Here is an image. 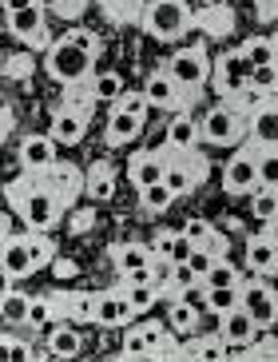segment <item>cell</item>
<instances>
[{
	"label": "cell",
	"mask_w": 278,
	"mask_h": 362,
	"mask_svg": "<svg viewBox=\"0 0 278 362\" xmlns=\"http://www.w3.org/2000/svg\"><path fill=\"white\" fill-rule=\"evenodd\" d=\"M159 263L151 267H135V271H119V287H139V283H159Z\"/></svg>",
	"instance_id": "obj_39"
},
{
	"label": "cell",
	"mask_w": 278,
	"mask_h": 362,
	"mask_svg": "<svg viewBox=\"0 0 278 362\" xmlns=\"http://www.w3.org/2000/svg\"><path fill=\"white\" fill-rule=\"evenodd\" d=\"M8 195H12V207L24 215V227H32V231L56 227V219H60V211H64V199H60L56 192H48L36 175H24L20 183H12Z\"/></svg>",
	"instance_id": "obj_1"
},
{
	"label": "cell",
	"mask_w": 278,
	"mask_h": 362,
	"mask_svg": "<svg viewBox=\"0 0 278 362\" xmlns=\"http://www.w3.org/2000/svg\"><path fill=\"white\" fill-rule=\"evenodd\" d=\"M92 92H96V100H104V104H116L128 88H123V80H119V72H99L96 84H92Z\"/></svg>",
	"instance_id": "obj_31"
},
{
	"label": "cell",
	"mask_w": 278,
	"mask_h": 362,
	"mask_svg": "<svg viewBox=\"0 0 278 362\" xmlns=\"http://www.w3.org/2000/svg\"><path fill=\"white\" fill-rule=\"evenodd\" d=\"M139 195H143V207H147V211H155V215L167 211V207L175 203V192L167 187V183H151V187H143Z\"/></svg>",
	"instance_id": "obj_34"
},
{
	"label": "cell",
	"mask_w": 278,
	"mask_h": 362,
	"mask_svg": "<svg viewBox=\"0 0 278 362\" xmlns=\"http://www.w3.org/2000/svg\"><path fill=\"white\" fill-rule=\"evenodd\" d=\"M167 72L175 76V84L183 88V96H195L199 88L207 84V76H211V64H207L203 48H179V52L167 60Z\"/></svg>",
	"instance_id": "obj_6"
},
{
	"label": "cell",
	"mask_w": 278,
	"mask_h": 362,
	"mask_svg": "<svg viewBox=\"0 0 278 362\" xmlns=\"http://www.w3.org/2000/svg\"><path fill=\"white\" fill-rule=\"evenodd\" d=\"M111 4H119V0H111Z\"/></svg>",
	"instance_id": "obj_56"
},
{
	"label": "cell",
	"mask_w": 278,
	"mask_h": 362,
	"mask_svg": "<svg viewBox=\"0 0 278 362\" xmlns=\"http://www.w3.org/2000/svg\"><path fill=\"white\" fill-rule=\"evenodd\" d=\"M203 144V132H199V124L187 116H175L171 124H167V148L175 151V156H183V151H195Z\"/></svg>",
	"instance_id": "obj_19"
},
{
	"label": "cell",
	"mask_w": 278,
	"mask_h": 362,
	"mask_svg": "<svg viewBox=\"0 0 278 362\" xmlns=\"http://www.w3.org/2000/svg\"><path fill=\"white\" fill-rule=\"evenodd\" d=\"M270 358H278V339H270Z\"/></svg>",
	"instance_id": "obj_54"
},
{
	"label": "cell",
	"mask_w": 278,
	"mask_h": 362,
	"mask_svg": "<svg viewBox=\"0 0 278 362\" xmlns=\"http://www.w3.org/2000/svg\"><path fill=\"white\" fill-rule=\"evenodd\" d=\"M119 358H151V346H147V339H143V330H139V327H128V330H123Z\"/></svg>",
	"instance_id": "obj_33"
},
{
	"label": "cell",
	"mask_w": 278,
	"mask_h": 362,
	"mask_svg": "<svg viewBox=\"0 0 278 362\" xmlns=\"http://www.w3.org/2000/svg\"><path fill=\"white\" fill-rule=\"evenodd\" d=\"M167 283H171L175 291H187V287H195V283H203V279L195 275V267L191 263H167Z\"/></svg>",
	"instance_id": "obj_37"
},
{
	"label": "cell",
	"mask_w": 278,
	"mask_h": 362,
	"mask_svg": "<svg viewBox=\"0 0 278 362\" xmlns=\"http://www.w3.org/2000/svg\"><path fill=\"white\" fill-rule=\"evenodd\" d=\"M183 358H226L223 334H195V339L183 346Z\"/></svg>",
	"instance_id": "obj_25"
},
{
	"label": "cell",
	"mask_w": 278,
	"mask_h": 362,
	"mask_svg": "<svg viewBox=\"0 0 278 362\" xmlns=\"http://www.w3.org/2000/svg\"><path fill=\"white\" fill-rule=\"evenodd\" d=\"M246 136L255 148H278V104H262L246 116Z\"/></svg>",
	"instance_id": "obj_14"
},
{
	"label": "cell",
	"mask_w": 278,
	"mask_h": 362,
	"mask_svg": "<svg viewBox=\"0 0 278 362\" xmlns=\"http://www.w3.org/2000/svg\"><path fill=\"white\" fill-rule=\"evenodd\" d=\"M92 319H96V295L80 291L72 298V322H92Z\"/></svg>",
	"instance_id": "obj_41"
},
{
	"label": "cell",
	"mask_w": 278,
	"mask_h": 362,
	"mask_svg": "<svg viewBox=\"0 0 278 362\" xmlns=\"http://www.w3.org/2000/svg\"><path fill=\"white\" fill-rule=\"evenodd\" d=\"M44 342H48L52 358H75V354H80V346H84L80 330L68 327V322H56V327L48 330V334H44Z\"/></svg>",
	"instance_id": "obj_21"
},
{
	"label": "cell",
	"mask_w": 278,
	"mask_h": 362,
	"mask_svg": "<svg viewBox=\"0 0 278 362\" xmlns=\"http://www.w3.org/2000/svg\"><path fill=\"white\" fill-rule=\"evenodd\" d=\"M84 4H87V0H60L56 16H68V21H72V16H80V12H84Z\"/></svg>",
	"instance_id": "obj_49"
},
{
	"label": "cell",
	"mask_w": 278,
	"mask_h": 362,
	"mask_svg": "<svg viewBox=\"0 0 278 362\" xmlns=\"http://www.w3.org/2000/svg\"><path fill=\"white\" fill-rule=\"evenodd\" d=\"M250 319L258 322V330H270L278 322V291H270L267 298H258L255 307H250Z\"/></svg>",
	"instance_id": "obj_35"
},
{
	"label": "cell",
	"mask_w": 278,
	"mask_h": 362,
	"mask_svg": "<svg viewBox=\"0 0 278 362\" xmlns=\"http://www.w3.org/2000/svg\"><path fill=\"white\" fill-rule=\"evenodd\" d=\"M143 4H147V0H143Z\"/></svg>",
	"instance_id": "obj_57"
},
{
	"label": "cell",
	"mask_w": 278,
	"mask_h": 362,
	"mask_svg": "<svg viewBox=\"0 0 278 362\" xmlns=\"http://www.w3.org/2000/svg\"><path fill=\"white\" fill-rule=\"evenodd\" d=\"M226 247H231V243H226V235H223V231H214L211 239H207V251H211V255H219V259L226 255Z\"/></svg>",
	"instance_id": "obj_50"
},
{
	"label": "cell",
	"mask_w": 278,
	"mask_h": 362,
	"mask_svg": "<svg viewBox=\"0 0 278 362\" xmlns=\"http://www.w3.org/2000/svg\"><path fill=\"white\" fill-rule=\"evenodd\" d=\"M56 148H60V144H56L52 136H40V132H36V136H24L20 148H16L20 171H24V175H44L52 163H60V160H56Z\"/></svg>",
	"instance_id": "obj_10"
},
{
	"label": "cell",
	"mask_w": 278,
	"mask_h": 362,
	"mask_svg": "<svg viewBox=\"0 0 278 362\" xmlns=\"http://www.w3.org/2000/svg\"><path fill=\"white\" fill-rule=\"evenodd\" d=\"M207 287H238L243 283V267H235L231 259H214V267H211V275L203 279Z\"/></svg>",
	"instance_id": "obj_29"
},
{
	"label": "cell",
	"mask_w": 278,
	"mask_h": 362,
	"mask_svg": "<svg viewBox=\"0 0 278 362\" xmlns=\"http://www.w3.org/2000/svg\"><path fill=\"white\" fill-rule=\"evenodd\" d=\"M0 271H4V287L24 283L28 275H36L32 247H28V231H12V215H4V243H0Z\"/></svg>",
	"instance_id": "obj_4"
},
{
	"label": "cell",
	"mask_w": 278,
	"mask_h": 362,
	"mask_svg": "<svg viewBox=\"0 0 278 362\" xmlns=\"http://www.w3.org/2000/svg\"><path fill=\"white\" fill-rule=\"evenodd\" d=\"M111 259H116V271H135V267H151L159 263L155 259V251L143 243H116L111 247Z\"/></svg>",
	"instance_id": "obj_23"
},
{
	"label": "cell",
	"mask_w": 278,
	"mask_h": 362,
	"mask_svg": "<svg viewBox=\"0 0 278 362\" xmlns=\"http://www.w3.org/2000/svg\"><path fill=\"white\" fill-rule=\"evenodd\" d=\"M123 291H128L135 315H147V310L163 298V283H139V287H123Z\"/></svg>",
	"instance_id": "obj_30"
},
{
	"label": "cell",
	"mask_w": 278,
	"mask_h": 362,
	"mask_svg": "<svg viewBox=\"0 0 278 362\" xmlns=\"http://www.w3.org/2000/svg\"><path fill=\"white\" fill-rule=\"evenodd\" d=\"M68 40H72V44H80L84 52L99 56V36H96V33H87V28H72V33H68Z\"/></svg>",
	"instance_id": "obj_46"
},
{
	"label": "cell",
	"mask_w": 278,
	"mask_h": 362,
	"mask_svg": "<svg viewBox=\"0 0 278 362\" xmlns=\"http://www.w3.org/2000/svg\"><path fill=\"white\" fill-rule=\"evenodd\" d=\"M179 298L187 303V307H195V310H199L203 319H211V287H207V283H195V287H187Z\"/></svg>",
	"instance_id": "obj_38"
},
{
	"label": "cell",
	"mask_w": 278,
	"mask_h": 362,
	"mask_svg": "<svg viewBox=\"0 0 278 362\" xmlns=\"http://www.w3.org/2000/svg\"><path fill=\"white\" fill-rule=\"evenodd\" d=\"M111 107H119V112H131V116H147L151 100L143 96V88H139V92H123V96H119Z\"/></svg>",
	"instance_id": "obj_40"
},
{
	"label": "cell",
	"mask_w": 278,
	"mask_h": 362,
	"mask_svg": "<svg viewBox=\"0 0 278 362\" xmlns=\"http://www.w3.org/2000/svg\"><path fill=\"white\" fill-rule=\"evenodd\" d=\"M36 180H40L44 187H48V192H56L64 203L72 199V195L80 192V187H84V175H80V171H75L72 163H52V168L44 171V175H36Z\"/></svg>",
	"instance_id": "obj_17"
},
{
	"label": "cell",
	"mask_w": 278,
	"mask_h": 362,
	"mask_svg": "<svg viewBox=\"0 0 278 362\" xmlns=\"http://www.w3.org/2000/svg\"><path fill=\"white\" fill-rule=\"evenodd\" d=\"M199 132H203V144H211V148H235L246 139V119L238 107L219 104L199 119Z\"/></svg>",
	"instance_id": "obj_5"
},
{
	"label": "cell",
	"mask_w": 278,
	"mask_h": 362,
	"mask_svg": "<svg viewBox=\"0 0 278 362\" xmlns=\"http://www.w3.org/2000/svg\"><path fill=\"white\" fill-rule=\"evenodd\" d=\"M84 136H87V112H80L75 104H64L52 116V139L60 148H75V144H84Z\"/></svg>",
	"instance_id": "obj_12"
},
{
	"label": "cell",
	"mask_w": 278,
	"mask_h": 362,
	"mask_svg": "<svg viewBox=\"0 0 278 362\" xmlns=\"http://www.w3.org/2000/svg\"><path fill=\"white\" fill-rule=\"evenodd\" d=\"M235 307H243V283L238 287H211V315H226Z\"/></svg>",
	"instance_id": "obj_32"
},
{
	"label": "cell",
	"mask_w": 278,
	"mask_h": 362,
	"mask_svg": "<svg viewBox=\"0 0 278 362\" xmlns=\"http://www.w3.org/2000/svg\"><path fill=\"white\" fill-rule=\"evenodd\" d=\"M143 96L151 100V107L175 112V107L183 104V88L175 84V76L167 72V68H159V72H151L147 80H143Z\"/></svg>",
	"instance_id": "obj_13"
},
{
	"label": "cell",
	"mask_w": 278,
	"mask_h": 362,
	"mask_svg": "<svg viewBox=\"0 0 278 362\" xmlns=\"http://www.w3.org/2000/svg\"><path fill=\"white\" fill-rule=\"evenodd\" d=\"M36 4H40L44 12H56V8H60V0H36Z\"/></svg>",
	"instance_id": "obj_53"
},
{
	"label": "cell",
	"mask_w": 278,
	"mask_h": 362,
	"mask_svg": "<svg viewBox=\"0 0 278 362\" xmlns=\"http://www.w3.org/2000/svg\"><path fill=\"white\" fill-rule=\"evenodd\" d=\"M191 251H195V243H191V239H187V235H183V231H175V243H171V259H167V263H187V259H191Z\"/></svg>",
	"instance_id": "obj_47"
},
{
	"label": "cell",
	"mask_w": 278,
	"mask_h": 362,
	"mask_svg": "<svg viewBox=\"0 0 278 362\" xmlns=\"http://www.w3.org/2000/svg\"><path fill=\"white\" fill-rule=\"evenodd\" d=\"M223 187L231 195H250L258 187V148L246 144L231 156V163L223 168Z\"/></svg>",
	"instance_id": "obj_7"
},
{
	"label": "cell",
	"mask_w": 278,
	"mask_h": 362,
	"mask_svg": "<svg viewBox=\"0 0 278 362\" xmlns=\"http://www.w3.org/2000/svg\"><path fill=\"white\" fill-rule=\"evenodd\" d=\"M128 175H131V183H135L139 192H143V187H151V183H163V175H167V160L155 156V151H139V156H131Z\"/></svg>",
	"instance_id": "obj_16"
},
{
	"label": "cell",
	"mask_w": 278,
	"mask_h": 362,
	"mask_svg": "<svg viewBox=\"0 0 278 362\" xmlns=\"http://www.w3.org/2000/svg\"><path fill=\"white\" fill-rule=\"evenodd\" d=\"M139 28L151 36V40H179L187 28H191V8L183 0H147L143 12H139Z\"/></svg>",
	"instance_id": "obj_3"
},
{
	"label": "cell",
	"mask_w": 278,
	"mask_h": 362,
	"mask_svg": "<svg viewBox=\"0 0 278 362\" xmlns=\"http://www.w3.org/2000/svg\"><path fill=\"white\" fill-rule=\"evenodd\" d=\"M36 0H4V16H8V12H20V8H32Z\"/></svg>",
	"instance_id": "obj_51"
},
{
	"label": "cell",
	"mask_w": 278,
	"mask_h": 362,
	"mask_svg": "<svg viewBox=\"0 0 278 362\" xmlns=\"http://www.w3.org/2000/svg\"><path fill=\"white\" fill-rule=\"evenodd\" d=\"M270 40H274V60H278V36H270Z\"/></svg>",
	"instance_id": "obj_55"
},
{
	"label": "cell",
	"mask_w": 278,
	"mask_h": 362,
	"mask_svg": "<svg viewBox=\"0 0 278 362\" xmlns=\"http://www.w3.org/2000/svg\"><path fill=\"white\" fill-rule=\"evenodd\" d=\"M111 192H116V187H111V175H107V168H99L96 175L87 180V195H92V199H111Z\"/></svg>",
	"instance_id": "obj_43"
},
{
	"label": "cell",
	"mask_w": 278,
	"mask_h": 362,
	"mask_svg": "<svg viewBox=\"0 0 278 362\" xmlns=\"http://www.w3.org/2000/svg\"><path fill=\"white\" fill-rule=\"evenodd\" d=\"M44 68H48V76H52L56 84L75 88V84H84L87 72L96 68V56L84 52V48H80V44H72L68 36H60L56 44H48V48H44Z\"/></svg>",
	"instance_id": "obj_2"
},
{
	"label": "cell",
	"mask_w": 278,
	"mask_h": 362,
	"mask_svg": "<svg viewBox=\"0 0 278 362\" xmlns=\"http://www.w3.org/2000/svg\"><path fill=\"white\" fill-rule=\"evenodd\" d=\"M262 235H267L270 243L278 247V215H274V219H270V223H267V231H262Z\"/></svg>",
	"instance_id": "obj_52"
},
{
	"label": "cell",
	"mask_w": 278,
	"mask_h": 362,
	"mask_svg": "<svg viewBox=\"0 0 278 362\" xmlns=\"http://www.w3.org/2000/svg\"><path fill=\"white\" fill-rule=\"evenodd\" d=\"M238 52H243V56H246V60H250L255 68L278 64V60H274V40H270V36H250V40H246L243 48H238Z\"/></svg>",
	"instance_id": "obj_28"
},
{
	"label": "cell",
	"mask_w": 278,
	"mask_h": 362,
	"mask_svg": "<svg viewBox=\"0 0 278 362\" xmlns=\"http://www.w3.org/2000/svg\"><path fill=\"white\" fill-rule=\"evenodd\" d=\"M246 199H250V215H255L258 223H270V219L278 215V192L274 187H262V183H258Z\"/></svg>",
	"instance_id": "obj_26"
},
{
	"label": "cell",
	"mask_w": 278,
	"mask_h": 362,
	"mask_svg": "<svg viewBox=\"0 0 278 362\" xmlns=\"http://www.w3.org/2000/svg\"><path fill=\"white\" fill-rule=\"evenodd\" d=\"M4 28H8V36H16V40L44 44V8L32 4V8L8 12V16H4Z\"/></svg>",
	"instance_id": "obj_15"
},
{
	"label": "cell",
	"mask_w": 278,
	"mask_h": 362,
	"mask_svg": "<svg viewBox=\"0 0 278 362\" xmlns=\"http://www.w3.org/2000/svg\"><path fill=\"white\" fill-rule=\"evenodd\" d=\"M143 132V116H131V112H119V107H111V116H107V132L104 139L116 148V144H131V139Z\"/></svg>",
	"instance_id": "obj_20"
},
{
	"label": "cell",
	"mask_w": 278,
	"mask_h": 362,
	"mask_svg": "<svg viewBox=\"0 0 278 362\" xmlns=\"http://www.w3.org/2000/svg\"><path fill=\"white\" fill-rule=\"evenodd\" d=\"M139 315H135V307H131V298H128V291L123 287H116V291H96V327H104V330H116V327H128V322H135Z\"/></svg>",
	"instance_id": "obj_9"
},
{
	"label": "cell",
	"mask_w": 278,
	"mask_h": 362,
	"mask_svg": "<svg viewBox=\"0 0 278 362\" xmlns=\"http://www.w3.org/2000/svg\"><path fill=\"white\" fill-rule=\"evenodd\" d=\"M56 322H60V319H56V303L48 295H36L32 298V310H28V327H32L36 334H48Z\"/></svg>",
	"instance_id": "obj_27"
},
{
	"label": "cell",
	"mask_w": 278,
	"mask_h": 362,
	"mask_svg": "<svg viewBox=\"0 0 278 362\" xmlns=\"http://www.w3.org/2000/svg\"><path fill=\"white\" fill-rule=\"evenodd\" d=\"M219 334H223L226 346L246 351V346H255L258 342V322L250 319V310L246 307H235V310H226V315H219Z\"/></svg>",
	"instance_id": "obj_11"
},
{
	"label": "cell",
	"mask_w": 278,
	"mask_h": 362,
	"mask_svg": "<svg viewBox=\"0 0 278 362\" xmlns=\"http://www.w3.org/2000/svg\"><path fill=\"white\" fill-rule=\"evenodd\" d=\"M171 243H175V231H159L155 243H151V251H155V259H159L163 267H167V259H171Z\"/></svg>",
	"instance_id": "obj_48"
},
{
	"label": "cell",
	"mask_w": 278,
	"mask_h": 362,
	"mask_svg": "<svg viewBox=\"0 0 278 362\" xmlns=\"http://www.w3.org/2000/svg\"><path fill=\"white\" fill-rule=\"evenodd\" d=\"M258 183L278 192V148H258Z\"/></svg>",
	"instance_id": "obj_36"
},
{
	"label": "cell",
	"mask_w": 278,
	"mask_h": 362,
	"mask_svg": "<svg viewBox=\"0 0 278 362\" xmlns=\"http://www.w3.org/2000/svg\"><path fill=\"white\" fill-rule=\"evenodd\" d=\"M199 322H203V315L195 307H187L183 298H167V327H171L175 334H195Z\"/></svg>",
	"instance_id": "obj_24"
},
{
	"label": "cell",
	"mask_w": 278,
	"mask_h": 362,
	"mask_svg": "<svg viewBox=\"0 0 278 362\" xmlns=\"http://www.w3.org/2000/svg\"><path fill=\"white\" fill-rule=\"evenodd\" d=\"M32 298L36 295H28V291H16V283L4 287V295H0V322H4V327H28Z\"/></svg>",
	"instance_id": "obj_18"
},
{
	"label": "cell",
	"mask_w": 278,
	"mask_h": 362,
	"mask_svg": "<svg viewBox=\"0 0 278 362\" xmlns=\"http://www.w3.org/2000/svg\"><path fill=\"white\" fill-rule=\"evenodd\" d=\"M250 84L262 88V92H270V88L278 84V64H267V68H250Z\"/></svg>",
	"instance_id": "obj_45"
},
{
	"label": "cell",
	"mask_w": 278,
	"mask_h": 362,
	"mask_svg": "<svg viewBox=\"0 0 278 362\" xmlns=\"http://www.w3.org/2000/svg\"><path fill=\"white\" fill-rule=\"evenodd\" d=\"M214 259H219V255H211L207 247H195V251H191V259H187V263L195 267V275H199V279H207V275H211V267H214Z\"/></svg>",
	"instance_id": "obj_44"
},
{
	"label": "cell",
	"mask_w": 278,
	"mask_h": 362,
	"mask_svg": "<svg viewBox=\"0 0 278 362\" xmlns=\"http://www.w3.org/2000/svg\"><path fill=\"white\" fill-rule=\"evenodd\" d=\"M250 68L255 64H250L238 48L235 52H223L219 60H214V92H219L223 100H235L238 92L250 84Z\"/></svg>",
	"instance_id": "obj_8"
},
{
	"label": "cell",
	"mask_w": 278,
	"mask_h": 362,
	"mask_svg": "<svg viewBox=\"0 0 278 362\" xmlns=\"http://www.w3.org/2000/svg\"><path fill=\"white\" fill-rule=\"evenodd\" d=\"M246 263L255 267L258 275H274V271H278V247L270 243L267 235L246 239Z\"/></svg>",
	"instance_id": "obj_22"
},
{
	"label": "cell",
	"mask_w": 278,
	"mask_h": 362,
	"mask_svg": "<svg viewBox=\"0 0 278 362\" xmlns=\"http://www.w3.org/2000/svg\"><path fill=\"white\" fill-rule=\"evenodd\" d=\"M183 235H187L195 247H207V239L214 235V227L207 223V219H187V223H183Z\"/></svg>",
	"instance_id": "obj_42"
}]
</instances>
